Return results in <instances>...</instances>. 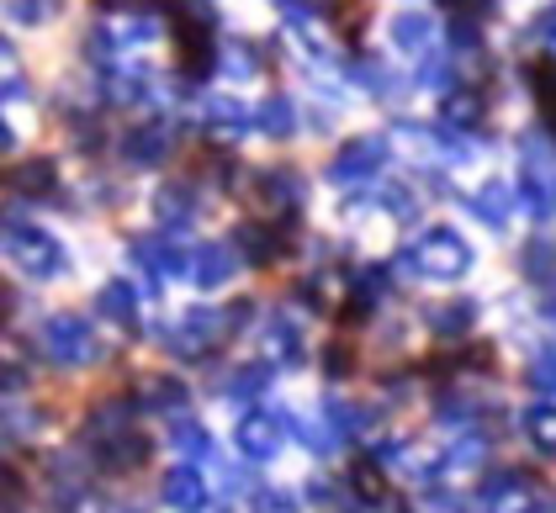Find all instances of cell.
<instances>
[{
  "label": "cell",
  "mask_w": 556,
  "mask_h": 513,
  "mask_svg": "<svg viewBox=\"0 0 556 513\" xmlns=\"http://www.w3.org/2000/svg\"><path fill=\"white\" fill-rule=\"evenodd\" d=\"M207 513H228V509H207Z\"/></svg>",
  "instance_id": "obj_37"
},
{
  "label": "cell",
  "mask_w": 556,
  "mask_h": 513,
  "mask_svg": "<svg viewBox=\"0 0 556 513\" xmlns=\"http://www.w3.org/2000/svg\"><path fill=\"white\" fill-rule=\"evenodd\" d=\"M255 123L265 138H298V106H292V95H265L255 112Z\"/></svg>",
  "instance_id": "obj_25"
},
{
  "label": "cell",
  "mask_w": 556,
  "mask_h": 513,
  "mask_svg": "<svg viewBox=\"0 0 556 513\" xmlns=\"http://www.w3.org/2000/svg\"><path fill=\"white\" fill-rule=\"evenodd\" d=\"M324 371H329V382L350 376V371H355V349H350V344H329V349H324Z\"/></svg>",
  "instance_id": "obj_31"
},
{
  "label": "cell",
  "mask_w": 556,
  "mask_h": 513,
  "mask_svg": "<svg viewBox=\"0 0 556 513\" xmlns=\"http://www.w3.org/2000/svg\"><path fill=\"white\" fill-rule=\"evenodd\" d=\"M53 185H59L53 159H22V165L11 170V191H22V196H48Z\"/></svg>",
  "instance_id": "obj_26"
},
{
  "label": "cell",
  "mask_w": 556,
  "mask_h": 513,
  "mask_svg": "<svg viewBox=\"0 0 556 513\" xmlns=\"http://www.w3.org/2000/svg\"><path fill=\"white\" fill-rule=\"evenodd\" d=\"M287 434H292V428H287V413L250 408V413L239 419V428H233V445H239V456H244V461L265 466V461H276V456H281Z\"/></svg>",
  "instance_id": "obj_7"
},
{
  "label": "cell",
  "mask_w": 556,
  "mask_h": 513,
  "mask_svg": "<svg viewBox=\"0 0 556 513\" xmlns=\"http://www.w3.org/2000/svg\"><path fill=\"white\" fill-rule=\"evenodd\" d=\"M535 33L546 38V48H552V59H556V5L546 11V16H541V22H535Z\"/></svg>",
  "instance_id": "obj_35"
},
{
  "label": "cell",
  "mask_w": 556,
  "mask_h": 513,
  "mask_svg": "<svg viewBox=\"0 0 556 513\" xmlns=\"http://www.w3.org/2000/svg\"><path fill=\"white\" fill-rule=\"evenodd\" d=\"M519 275L552 292L556 286V239H546V233L525 239V244H519Z\"/></svg>",
  "instance_id": "obj_19"
},
{
  "label": "cell",
  "mask_w": 556,
  "mask_h": 513,
  "mask_svg": "<svg viewBox=\"0 0 556 513\" xmlns=\"http://www.w3.org/2000/svg\"><path fill=\"white\" fill-rule=\"evenodd\" d=\"M255 344H260V360H265V365H302V355H307L302 318L298 312H287V307L265 312L260 329H255Z\"/></svg>",
  "instance_id": "obj_8"
},
{
  "label": "cell",
  "mask_w": 556,
  "mask_h": 513,
  "mask_svg": "<svg viewBox=\"0 0 556 513\" xmlns=\"http://www.w3.org/2000/svg\"><path fill=\"white\" fill-rule=\"evenodd\" d=\"M397 270L403 275H425L434 286H456V281H467L477 270V244L456 222H429L425 233L397 255Z\"/></svg>",
  "instance_id": "obj_1"
},
{
  "label": "cell",
  "mask_w": 556,
  "mask_h": 513,
  "mask_svg": "<svg viewBox=\"0 0 556 513\" xmlns=\"http://www.w3.org/2000/svg\"><path fill=\"white\" fill-rule=\"evenodd\" d=\"M138 392H128L132 402H138V408H154V413H186V382H180V376H170V371H143V376H138Z\"/></svg>",
  "instance_id": "obj_13"
},
{
  "label": "cell",
  "mask_w": 556,
  "mask_h": 513,
  "mask_svg": "<svg viewBox=\"0 0 556 513\" xmlns=\"http://www.w3.org/2000/svg\"><path fill=\"white\" fill-rule=\"evenodd\" d=\"M64 11V0H5V16L16 22V27H43Z\"/></svg>",
  "instance_id": "obj_27"
},
{
  "label": "cell",
  "mask_w": 556,
  "mask_h": 513,
  "mask_svg": "<svg viewBox=\"0 0 556 513\" xmlns=\"http://www.w3.org/2000/svg\"><path fill=\"white\" fill-rule=\"evenodd\" d=\"M96 312L106 323H117L123 334H138V292H132V281H106L96 292Z\"/></svg>",
  "instance_id": "obj_17"
},
{
  "label": "cell",
  "mask_w": 556,
  "mask_h": 513,
  "mask_svg": "<svg viewBox=\"0 0 556 513\" xmlns=\"http://www.w3.org/2000/svg\"><path fill=\"white\" fill-rule=\"evenodd\" d=\"M0 392H27V365L0 355Z\"/></svg>",
  "instance_id": "obj_32"
},
{
  "label": "cell",
  "mask_w": 556,
  "mask_h": 513,
  "mask_svg": "<svg viewBox=\"0 0 556 513\" xmlns=\"http://www.w3.org/2000/svg\"><path fill=\"white\" fill-rule=\"evenodd\" d=\"M387 43L403 59H425L434 53V16L429 11H392L387 16Z\"/></svg>",
  "instance_id": "obj_11"
},
{
  "label": "cell",
  "mask_w": 556,
  "mask_h": 513,
  "mask_svg": "<svg viewBox=\"0 0 556 513\" xmlns=\"http://www.w3.org/2000/svg\"><path fill=\"white\" fill-rule=\"evenodd\" d=\"M170 154V128L165 123H143V128H132L123 138V159L128 165H160Z\"/></svg>",
  "instance_id": "obj_20"
},
{
  "label": "cell",
  "mask_w": 556,
  "mask_h": 513,
  "mask_svg": "<svg viewBox=\"0 0 556 513\" xmlns=\"http://www.w3.org/2000/svg\"><path fill=\"white\" fill-rule=\"evenodd\" d=\"M387 165V138L382 132H355V138H344L340 149H334V159H329V180L334 185H366V180H377Z\"/></svg>",
  "instance_id": "obj_6"
},
{
  "label": "cell",
  "mask_w": 556,
  "mask_h": 513,
  "mask_svg": "<svg viewBox=\"0 0 556 513\" xmlns=\"http://www.w3.org/2000/svg\"><path fill=\"white\" fill-rule=\"evenodd\" d=\"M255 513H302V498L298 492H287V487H260Z\"/></svg>",
  "instance_id": "obj_30"
},
{
  "label": "cell",
  "mask_w": 556,
  "mask_h": 513,
  "mask_svg": "<svg viewBox=\"0 0 556 513\" xmlns=\"http://www.w3.org/2000/svg\"><path fill=\"white\" fill-rule=\"evenodd\" d=\"M132 259H143L154 281H175V275H186V255L175 249L170 239H160V233H143V239H132Z\"/></svg>",
  "instance_id": "obj_16"
},
{
  "label": "cell",
  "mask_w": 556,
  "mask_h": 513,
  "mask_svg": "<svg viewBox=\"0 0 556 513\" xmlns=\"http://www.w3.org/2000/svg\"><path fill=\"white\" fill-rule=\"evenodd\" d=\"M0 255L11 259L22 275H33V281H59L70 270L64 244L48 228L27 222V217H0Z\"/></svg>",
  "instance_id": "obj_2"
},
{
  "label": "cell",
  "mask_w": 556,
  "mask_h": 513,
  "mask_svg": "<svg viewBox=\"0 0 556 513\" xmlns=\"http://www.w3.org/2000/svg\"><path fill=\"white\" fill-rule=\"evenodd\" d=\"M16 498H22V476L0 466V509H5V503H16Z\"/></svg>",
  "instance_id": "obj_34"
},
{
  "label": "cell",
  "mask_w": 556,
  "mask_h": 513,
  "mask_svg": "<svg viewBox=\"0 0 556 513\" xmlns=\"http://www.w3.org/2000/svg\"><path fill=\"white\" fill-rule=\"evenodd\" d=\"M276 5H281V16H287V22H302V27L313 22V0H276Z\"/></svg>",
  "instance_id": "obj_33"
},
{
  "label": "cell",
  "mask_w": 556,
  "mask_h": 513,
  "mask_svg": "<svg viewBox=\"0 0 556 513\" xmlns=\"http://www.w3.org/2000/svg\"><path fill=\"white\" fill-rule=\"evenodd\" d=\"M38 339H43L48 360H59V365H70V371H86V365H101V360H106V344L96 339L86 312H48Z\"/></svg>",
  "instance_id": "obj_3"
},
{
  "label": "cell",
  "mask_w": 556,
  "mask_h": 513,
  "mask_svg": "<svg viewBox=\"0 0 556 513\" xmlns=\"http://www.w3.org/2000/svg\"><path fill=\"white\" fill-rule=\"evenodd\" d=\"M233 249H244L250 265H276L287 255V233H281V222H239Z\"/></svg>",
  "instance_id": "obj_15"
},
{
  "label": "cell",
  "mask_w": 556,
  "mask_h": 513,
  "mask_svg": "<svg viewBox=\"0 0 556 513\" xmlns=\"http://www.w3.org/2000/svg\"><path fill=\"white\" fill-rule=\"evenodd\" d=\"M514 428H519V439L535 450V456H546L556 461V402H541V397H530L519 413H514Z\"/></svg>",
  "instance_id": "obj_12"
},
{
  "label": "cell",
  "mask_w": 556,
  "mask_h": 513,
  "mask_svg": "<svg viewBox=\"0 0 556 513\" xmlns=\"http://www.w3.org/2000/svg\"><path fill=\"white\" fill-rule=\"evenodd\" d=\"M160 503L170 513H207L213 509V498H207V476L197 466H170L165 471V482H160Z\"/></svg>",
  "instance_id": "obj_10"
},
{
  "label": "cell",
  "mask_w": 556,
  "mask_h": 513,
  "mask_svg": "<svg viewBox=\"0 0 556 513\" xmlns=\"http://www.w3.org/2000/svg\"><path fill=\"white\" fill-rule=\"evenodd\" d=\"M265 382H270V365H265V360H250V365L228 371L223 392H228V397H260V392H265Z\"/></svg>",
  "instance_id": "obj_28"
},
{
  "label": "cell",
  "mask_w": 556,
  "mask_h": 513,
  "mask_svg": "<svg viewBox=\"0 0 556 513\" xmlns=\"http://www.w3.org/2000/svg\"><path fill=\"white\" fill-rule=\"evenodd\" d=\"M228 334H233L228 307H186L170 329H165V349L180 355V360H207Z\"/></svg>",
  "instance_id": "obj_4"
},
{
  "label": "cell",
  "mask_w": 556,
  "mask_h": 513,
  "mask_svg": "<svg viewBox=\"0 0 556 513\" xmlns=\"http://www.w3.org/2000/svg\"><path fill=\"white\" fill-rule=\"evenodd\" d=\"M244 128H250V112L239 101H228V95L207 101V132H213V143H239Z\"/></svg>",
  "instance_id": "obj_22"
},
{
  "label": "cell",
  "mask_w": 556,
  "mask_h": 513,
  "mask_svg": "<svg viewBox=\"0 0 556 513\" xmlns=\"http://www.w3.org/2000/svg\"><path fill=\"white\" fill-rule=\"evenodd\" d=\"M233 275H239V249H233V244H202V249L191 255V281H197L202 292L228 286Z\"/></svg>",
  "instance_id": "obj_14"
},
{
  "label": "cell",
  "mask_w": 556,
  "mask_h": 513,
  "mask_svg": "<svg viewBox=\"0 0 556 513\" xmlns=\"http://www.w3.org/2000/svg\"><path fill=\"white\" fill-rule=\"evenodd\" d=\"M154 213H160L165 228H191V222H197V191H191V180H170V185H160Z\"/></svg>",
  "instance_id": "obj_21"
},
{
  "label": "cell",
  "mask_w": 556,
  "mask_h": 513,
  "mask_svg": "<svg viewBox=\"0 0 556 513\" xmlns=\"http://www.w3.org/2000/svg\"><path fill=\"white\" fill-rule=\"evenodd\" d=\"M170 445H175V456H180L186 466L213 456V439H207V428L197 424L191 413H175V419H170Z\"/></svg>",
  "instance_id": "obj_24"
},
{
  "label": "cell",
  "mask_w": 556,
  "mask_h": 513,
  "mask_svg": "<svg viewBox=\"0 0 556 513\" xmlns=\"http://www.w3.org/2000/svg\"><path fill=\"white\" fill-rule=\"evenodd\" d=\"M217 69H223V75H233V80H250V75H260L255 48H250V43H228V48H217Z\"/></svg>",
  "instance_id": "obj_29"
},
{
  "label": "cell",
  "mask_w": 556,
  "mask_h": 513,
  "mask_svg": "<svg viewBox=\"0 0 556 513\" xmlns=\"http://www.w3.org/2000/svg\"><path fill=\"white\" fill-rule=\"evenodd\" d=\"M477 323H482V302L467 297V292H445V297L419 307V329L440 344H471Z\"/></svg>",
  "instance_id": "obj_5"
},
{
  "label": "cell",
  "mask_w": 556,
  "mask_h": 513,
  "mask_svg": "<svg viewBox=\"0 0 556 513\" xmlns=\"http://www.w3.org/2000/svg\"><path fill=\"white\" fill-rule=\"evenodd\" d=\"M467 207L477 213V222H488V228H509L514 207H519V191H514L509 175H482V180H471Z\"/></svg>",
  "instance_id": "obj_9"
},
{
  "label": "cell",
  "mask_w": 556,
  "mask_h": 513,
  "mask_svg": "<svg viewBox=\"0 0 556 513\" xmlns=\"http://www.w3.org/2000/svg\"><path fill=\"white\" fill-rule=\"evenodd\" d=\"M440 117H445V128H482L488 123V95L482 90H445L440 95Z\"/></svg>",
  "instance_id": "obj_18"
},
{
  "label": "cell",
  "mask_w": 556,
  "mask_h": 513,
  "mask_svg": "<svg viewBox=\"0 0 556 513\" xmlns=\"http://www.w3.org/2000/svg\"><path fill=\"white\" fill-rule=\"evenodd\" d=\"M525 392H535L541 402H556V344H535L525 355Z\"/></svg>",
  "instance_id": "obj_23"
},
{
  "label": "cell",
  "mask_w": 556,
  "mask_h": 513,
  "mask_svg": "<svg viewBox=\"0 0 556 513\" xmlns=\"http://www.w3.org/2000/svg\"><path fill=\"white\" fill-rule=\"evenodd\" d=\"M11 143H16V132H11L5 123H0V154H11Z\"/></svg>",
  "instance_id": "obj_36"
}]
</instances>
